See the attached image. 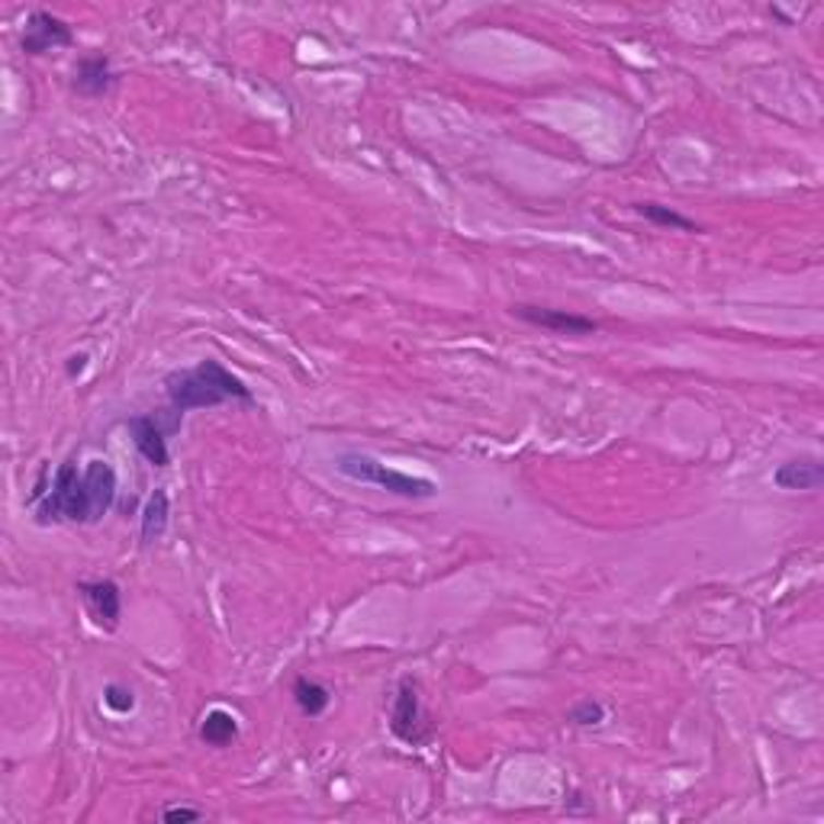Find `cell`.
Listing matches in <instances>:
<instances>
[{
  "label": "cell",
  "instance_id": "6da1fadb",
  "mask_svg": "<svg viewBox=\"0 0 824 824\" xmlns=\"http://www.w3.org/2000/svg\"><path fill=\"white\" fill-rule=\"evenodd\" d=\"M117 490L120 480L110 461L94 457L77 470V461L68 457L59 464L46 493L33 503V518L36 525H97L117 503Z\"/></svg>",
  "mask_w": 824,
  "mask_h": 824
},
{
  "label": "cell",
  "instance_id": "7a4b0ae2",
  "mask_svg": "<svg viewBox=\"0 0 824 824\" xmlns=\"http://www.w3.org/2000/svg\"><path fill=\"white\" fill-rule=\"evenodd\" d=\"M165 396L168 406L181 416L193 409H216L226 403H254L252 386L216 358H203L193 368L171 371L165 378Z\"/></svg>",
  "mask_w": 824,
  "mask_h": 824
},
{
  "label": "cell",
  "instance_id": "3957f363",
  "mask_svg": "<svg viewBox=\"0 0 824 824\" xmlns=\"http://www.w3.org/2000/svg\"><path fill=\"white\" fill-rule=\"evenodd\" d=\"M335 470L355 483H368V487H378L383 493H393L399 500H432L439 497V483L429 480V477H416V474H406V470H396V467H386L383 461L371 457V454H361V451H342L335 457Z\"/></svg>",
  "mask_w": 824,
  "mask_h": 824
},
{
  "label": "cell",
  "instance_id": "277c9868",
  "mask_svg": "<svg viewBox=\"0 0 824 824\" xmlns=\"http://www.w3.org/2000/svg\"><path fill=\"white\" fill-rule=\"evenodd\" d=\"M184 416L178 409H162V413H142V416H129L127 429L129 439L135 444V451L155 467L165 470L171 464V451H168V439L175 432H181Z\"/></svg>",
  "mask_w": 824,
  "mask_h": 824
},
{
  "label": "cell",
  "instance_id": "5b68a950",
  "mask_svg": "<svg viewBox=\"0 0 824 824\" xmlns=\"http://www.w3.org/2000/svg\"><path fill=\"white\" fill-rule=\"evenodd\" d=\"M390 731L409 744V748H419L429 741L432 728L426 721V712H422V696H419V683L403 677L399 686H396V696H393V708H390Z\"/></svg>",
  "mask_w": 824,
  "mask_h": 824
},
{
  "label": "cell",
  "instance_id": "8992f818",
  "mask_svg": "<svg viewBox=\"0 0 824 824\" xmlns=\"http://www.w3.org/2000/svg\"><path fill=\"white\" fill-rule=\"evenodd\" d=\"M509 313L535 329H545L551 335H568V338H583L599 332V322L580 313H568V310H551V307H535V303H512Z\"/></svg>",
  "mask_w": 824,
  "mask_h": 824
},
{
  "label": "cell",
  "instance_id": "52a82bcc",
  "mask_svg": "<svg viewBox=\"0 0 824 824\" xmlns=\"http://www.w3.org/2000/svg\"><path fill=\"white\" fill-rule=\"evenodd\" d=\"M77 596L84 599L91 619L104 629V632H117L120 619H123V589L117 580H81Z\"/></svg>",
  "mask_w": 824,
  "mask_h": 824
},
{
  "label": "cell",
  "instance_id": "ba28073f",
  "mask_svg": "<svg viewBox=\"0 0 824 824\" xmlns=\"http://www.w3.org/2000/svg\"><path fill=\"white\" fill-rule=\"evenodd\" d=\"M74 43L71 26L64 23L62 16L49 13V10H33L23 29V52L26 56H46L56 49H68Z\"/></svg>",
  "mask_w": 824,
  "mask_h": 824
},
{
  "label": "cell",
  "instance_id": "9c48e42d",
  "mask_svg": "<svg viewBox=\"0 0 824 824\" xmlns=\"http://www.w3.org/2000/svg\"><path fill=\"white\" fill-rule=\"evenodd\" d=\"M71 87L81 94V97H104L117 87V71H114V62L110 56L104 52H91V56H81L77 64H74V81Z\"/></svg>",
  "mask_w": 824,
  "mask_h": 824
},
{
  "label": "cell",
  "instance_id": "30bf717a",
  "mask_svg": "<svg viewBox=\"0 0 824 824\" xmlns=\"http://www.w3.org/2000/svg\"><path fill=\"white\" fill-rule=\"evenodd\" d=\"M773 483L779 490H819L824 483V464L819 457L786 461L773 470Z\"/></svg>",
  "mask_w": 824,
  "mask_h": 824
},
{
  "label": "cell",
  "instance_id": "8fae6325",
  "mask_svg": "<svg viewBox=\"0 0 824 824\" xmlns=\"http://www.w3.org/2000/svg\"><path fill=\"white\" fill-rule=\"evenodd\" d=\"M168 522H171V500H168V490L158 487L148 497L142 515H139V541H142V548L158 545L165 538V532H168Z\"/></svg>",
  "mask_w": 824,
  "mask_h": 824
},
{
  "label": "cell",
  "instance_id": "7c38bea8",
  "mask_svg": "<svg viewBox=\"0 0 824 824\" xmlns=\"http://www.w3.org/2000/svg\"><path fill=\"white\" fill-rule=\"evenodd\" d=\"M236 738H239V718L226 708H213L200 721V741L210 748H229Z\"/></svg>",
  "mask_w": 824,
  "mask_h": 824
},
{
  "label": "cell",
  "instance_id": "4fadbf2b",
  "mask_svg": "<svg viewBox=\"0 0 824 824\" xmlns=\"http://www.w3.org/2000/svg\"><path fill=\"white\" fill-rule=\"evenodd\" d=\"M294 702H297L300 715L319 718V715L332 705V693H329V686H322L319 680L300 677V680L294 683Z\"/></svg>",
  "mask_w": 824,
  "mask_h": 824
},
{
  "label": "cell",
  "instance_id": "5bb4252c",
  "mask_svg": "<svg viewBox=\"0 0 824 824\" xmlns=\"http://www.w3.org/2000/svg\"><path fill=\"white\" fill-rule=\"evenodd\" d=\"M634 213H637V216H644V219H647V223H654V226H664V229L698 232V226L690 219V216H683V213H677L673 206H664V203H634Z\"/></svg>",
  "mask_w": 824,
  "mask_h": 824
},
{
  "label": "cell",
  "instance_id": "9a60e30c",
  "mask_svg": "<svg viewBox=\"0 0 824 824\" xmlns=\"http://www.w3.org/2000/svg\"><path fill=\"white\" fill-rule=\"evenodd\" d=\"M568 721L576 725V728H596V725L606 721V705L596 702V698H580L568 712Z\"/></svg>",
  "mask_w": 824,
  "mask_h": 824
},
{
  "label": "cell",
  "instance_id": "2e32d148",
  "mask_svg": "<svg viewBox=\"0 0 824 824\" xmlns=\"http://www.w3.org/2000/svg\"><path fill=\"white\" fill-rule=\"evenodd\" d=\"M104 705L117 715H129L135 708V693L123 683H107L104 686Z\"/></svg>",
  "mask_w": 824,
  "mask_h": 824
},
{
  "label": "cell",
  "instance_id": "e0dca14e",
  "mask_svg": "<svg viewBox=\"0 0 824 824\" xmlns=\"http://www.w3.org/2000/svg\"><path fill=\"white\" fill-rule=\"evenodd\" d=\"M162 819L165 822H200L203 819V812L200 809H184V805H165L162 809Z\"/></svg>",
  "mask_w": 824,
  "mask_h": 824
},
{
  "label": "cell",
  "instance_id": "ac0fdd59",
  "mask_svg": "<svg viewBox=\"0 0 824 824\" xmlns=\"http://www.w3.org/2000/svg\"><path fill=\"white\" fill-rule=\"evenodd\" d=\"M84 361H87V355H77V358H71L68 371H71V374H74V371H84Z\"/></svg>",
  "mask_w": 824,
  "mask_h": 824
}]
</instances>
